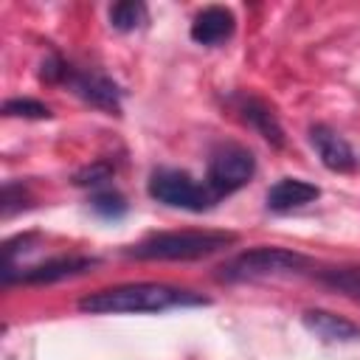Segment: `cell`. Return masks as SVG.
<instances>
[{"label":"cell","mask_w":360,"mask_h":360,"mask_svg":"<svg viewBox=\"0 0 360 360\" xmlns=\"http://www.w3.org/2000/svg\"><path fill=\"white\" fill-rule=\"evenodd\" d=\"M90 267H96V259H90V256H56V259H48L42 264H34L25 273H20V281H25V284H53V281H62V278L82 276Z\"/></svg>","instance_id":"9c48e42d"},{"label":"cell","mask_w":360,"mask_h":360,"mask_svg":"<svg viewBox=\"0 0 360 360\" xmlns=\"http://www.w3.org/2000/svg\"><path fill=\"white\" fill-rule=\"evenodd\" d=\"M236 110H239L242 121H245L248 127H253L270 146H276V149L284 146V129H281L278 118L273 115V110H270L264 101H259V98H253V96H245V98H239Z\"/></svg>","instance_id":"7c38bea8"},{"label":"cell","mask_w":360,"mask_h":360,"mask_svg":"<svg viewBox=\"0 0 360 360\" xmlns=\"http://www.w3.org/2000/svg\"><path fill=\"white\" fill-rule=\"evenodd\" d=\"M309 259L298 250L287 248H253L245 253H236L228 259L219 270L217 278L228 284H242V281H264V278H278V276H295L307 270Z\"/></svg>","instance_id":"3957f363"},{"label":"cell","mask_w":360,"mask_h":360,"mask_svg":"<svg viewBox=\"0 0 360 360\" xmlns=\"http://www.w3.org/2000/svg\"><path fill=\"white\" fill-rule=\"evenodd\" d=\"M233 14L225 6H208L202 8L191 22V39L200 45H217L225 42L233 34Z\"/></svg>","instance_id":"8fae6325"},{"label":"cell","mask_w":360,"mask_h":360,"mask_svg":"<svg viewBox=\"0 0 360 360\" xmlns=\"http://www.w3.org/2000/svg\"><path fill=\"white\" fill-rule=\"evenodd\" d=\"M253 174H256V158H253V152L245 149V146H236V143L219 146L211 155V160H208V188L217 197L231 194V191L248 186Z\"/></svg>","instance_id":"5b68a950"},{"label":"cell","mask_w":360,"mask_h":360,"mask_svg":"<svg viewBox=\"0 0 360 360\" xmlns=\"http://www.w3.org/2000/svg\"><path fill=\"white\" fill-rule=\"evenodd\" d=\"M90 208L98 217H104V219H118V217L127 214V202H124V197L118 191H98V194H93Z\"/></svg>","instance_id":"9a60e30c"},{"label":"cell","mask_w":360,"mask_h":360,"mask_svg":"<svg viewBox=\"0 0 360 360\" xmlns=\"http://www.w3.org/2000/svg\"><path fill=\"white\" fill-rule=\"evenodd\" d=\"M236 236L225 231H166L127 248L129 259L141 262H194L233 245Z\"/></svg>","instance_id":"7a4b0ae2"},{"label":"cell","mask_w":360,"mask_h":360,"mask_svg":"<svg viewBox=\"0 0 360 360\" xmlns=\"http://www.w3.org/2000/svg\"><path fill=\"white\" fill-rule=\"evenodd\" d=\"M200 304H208V298L191 290L138 281V284H121L90 292L79 301V309L90 315H135V312H166L174 307H200Z\"/></svg>","instance_id":"6da1fadb"},{"label":"cell","mask_w":360,"mask_h":360,"mask_svg":"<svg viewBox=\"0 0 360 360\" xmlns=\"http://www.w3.org/2000/svg\"><path fill=\"white\" fill-rule=\"evenodd\" d=\"M65 84H70V90L87 104H93L110 115L121 112V90L112 79H107L96 70H73L70 68L65 76Z\"/></svg>","instance_id":"8992f818"},{"label":"cell","mask_w":360,"mask_h":360,"mask_svg":"<svg viewBox=\"0 0 360 360\" xmlns=\"http://www.w3.org/2000/svg\"><path fill=\"white\" fill-rule=\"evenodd\" d=\"M149 197L163 202V205L183 208V211H208L219 200L208 186H200L191 174H186L180 169H158V172H152Z\"/></svg>","instance_id":"277c9868"},{"label":"cell","mask_w":360,"mask_h":360,"mask_svg":"<svg viewBox=\"0 0 360 360\" xmlns=\"http://www.w3.org/2000/svg\"><path fill=\"white\" fill-rule=\"evenodd\" d=\"M318 278L329 290L360 301V267H329V270H321Z\"/></svg>","instance_id":"4fadbf2b"},{"label":"cell","mask_w":360,"mask_h":360,"mask_svg":"<svg viewBox=\"0 0 360 360\" xmlns=\"http://www.w3.org/2000/svg\"><path fill=\"white\" fill-rule=\"evenodd\" d=\"M321 188L315 183H307V180H298V177H281L278 183H273L267 188V208L270 211H292V208H301L312 200H318Z\"/></svg>","instance_id":"30bf717a"},{"label":"cell","mask_w":360,"mask_h":360,"mask_svg":"<svg viewBox=\"0 0 360 360\" xmlns=\"http://www.w3.org/2000/svg\"><path fill=\"white\" fill-rule=\"evenodd\" d=\"M112 177V166L110 163H93V166H84V169H79L76 174H73V183L76 186H101V183H107Z\"/></svg>","instance_id":"ac0fdd59"},{"label":"cell","mask_w":360,"mask_h":360,"mask_svg":"<svg viewBox=\"0 0 360 360\" xmlns=\"http://www.w3.org/2000/svg\"><path fill=\"white\" fill-rule=\"evenodd\" d=\"M146 22V6L138 0H121L110 8V25L115 31H135Z\"/></svg>","instance_id":"5bb4252c"},{"label":"cell","mask_w":360,"mask_h":360,"mask_svg":"<svg viewBox=\"0 0 360 360\" xmlns=\"http://www.w3.org/2000/svg\"><path fill=\"white\" fill-rule=\"evenodd\" d=\"M309 143L329 172H352L357 166V158H354V149L349 146V141L326 124L309 127Z\"/></svg>","instance_id":"52a82bcc"},{"label":"cell","mask_w":360,"mask_h":360,"mask_svg":"<svg viewBox=\"0 0 360 360\" xmlns=\"http://www.w3.org/2000/svg\"><path fill=\"white\" fill-rule=\"evenodd\" d=\"M3 112L11 118H51V110L37 98H8Z\"/></svg>","instance_id":"2e32d148"},{"label":"cell","mask_w":360,"mask_h":360,"mask_svg":"<svg viewBox=\"0 0 360 360\" xmlns=\"http://www.w3.org/2000/svg\"><path fill=\"white\" fill-rule=\"evenodd\" d=\"M22 208H31V197L28 191L22 188V183H6L3 186V194H0V214L3 217H11Z\"/></svg>","instance_id":"e0dca14e"},{"label":"cell","mask_w":360,"mask_h":360,"mask_svg":"<svg viewBox=\"0 0 360 360\" xmlns=\"http://www.w3.org/2000/svg\"><path fill=\"white\" fill-rule=\"evenodd\" d=\"M301 323L307 326V332H312L323 343H354V340H360V323H354L343 315H335L329 309H307L301 315Z\"/></svg>","instance_id":"ba28073f"}]
</instances>
